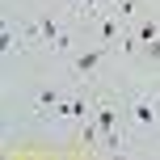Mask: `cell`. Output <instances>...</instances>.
Masks as SVG:
<instances>
[{
    "mask_svg": "<svg viewBox=\"0 0 160 160\" xmlns=\"http://www.w3.org/2000/svg\"><path fill=\"white\" fill-rule=\"evenodd\" d=\"M135 122H139V127H152V122H156V110H152V101H143V97L135 101Z\"/></svg>",
    "mask_w": 160,
    "mask_h": 160,
    "instance_id": "obj_1",
    "label": "cell"
},
{
    "mask_svg": "<svg viewBox=\"0 0 160 160\" xmlns=\"http://www.w3.org/2000/svg\"><path fill=\"white\" fill-rule=\"evenodd\" d=\"M97 63H101V51H88V55H80V59H72V68H76V72H93Z\"/></svg>",
    "mask_w": 160,
    "mask_h": 160,
    "instance_id": "obj_2",
    "label": "cell"
},
{
    "mask_svg": "<svg viewBox=\"0 0 160 160\" xmlns=\"http://www.w3.org/2000/svg\"><path fill=\"white\" fill-rule=\"evenodd\" d=\"M97 131H105L114 139V110H97Z\"/></svg>",
    "mask_w": 160,
    "mask_h": 160,
    "instance_id": "obj_3",
    "label": "cell"
},
{
    "mask_svg": "<svg viewBox=\"0 0 160 160\" xmlns=\"http://www.w3.org/2000/svg\"><path fill=\"white\" fill-rule=\"evenodd\" d=\"M38 34H42V38H51V42H59V30H55L51 17H42V21H38Z\"/></svg>",
    "mask_w": 160,
    "mask_h": 160,
    "instance_id": "obj_4",
    "label": "cell"
},
{
    "mask_svg": "<svg viewBox=\"0 0 160 160\" xmlns=\"http://www.w3.org/2000/svg\"><path fill=\"white\" fill-rule=\"evenodd\" d=\"M156 34H160V25H152V21L139 25V42H156Z\"/></svg>",
    "mask_w": 160,
    "mask_h": 160,
    "instance_id": "obj_5",
    "label": "cell"
},
{
    "mask_svg": "<svg viewBox=\"0 0 160 160\" xmlns=\"http://www.w3.org/2000/svg\"><path fill=\"white\" fill-rule=\"evenodd\" d=\"M38 101H42V105H55V101H59V93H55V88H42Z\"/></svg>",
    "mask_w": 160,
    "mask_h": 160,
    "instance_id": "obj_6",
    "label": "cell"
},
{
    "mask_svg": "<svg viewBox=\"0 0 160 160\" xmlns=\"http://www.w3.org/2000/svg\"><path fill=\"white\" fill-rule=\"evenodd\" d=\"M148 51H152V59H160V42H148Z\"/></svg>",
    "mask_w": 160,
    "mask_h": 160,
    "instance_id": "obj_7",
    "label": "cell"
},
{
    "mask_svg": "<svg viewBox=\"0 0 160 160\" xmlns=\"http://www.w3.org/2000/svg\"><path fill=\"white\" fill-rule=\"evenodd\" d=\"M76 4H93V0H76Z\"/></svg>",
    "mask_w": 160,
    "mask_h": 160,
    "instance_id": "obj_8",
    "label": "cell"
}]
</instances>
